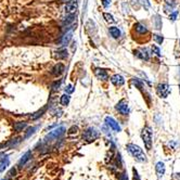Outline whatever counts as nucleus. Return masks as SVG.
Returning <instances> with one entry per match:
<instances>
[{
    "instance_id": "nucleus-5",
    "label": "nucleus",
    "mask_w": 180,
    "mask_h": 180,
    "mask_svg": "<svg viewBox=\"0 0 180 180\" xmlns=\"http://www.w3.org/2000/svg\"><path fill=\"white\" fill-rule=\"evenodd\" d=\"M65 131V128L64 127H59V128L55 129V130H52L51 132L48 135L47 137H46V139L44 140L46 141H52L55 140V139H58L59 137H61L63 133H64Z\"/></svg>"
},
{
    "instance_id": "nucleus-37",
    "label": "nucleus",
    "mask_w": 180,
    "mask_h": 180,
    "mask_svg": "<svg viewBox=\"0 0 180 180\" xmlns=\"http://www.w3.org/2000/svg\"><path fill=\"white\" fill-rule=\"evenodd\" d=\"M60 84H61V80H59V82H55V84H53V86H52V87H53V88H57V87L59 88V87H60Z\"/></svg>"
},
{
    "instance_id": "nucleus-30",
    "label": "nucleus",
    "mask_w": 180,
    "mask_h": 180,
    "mask_svg": "<svg viewBox=\"0 0 180 180\" xmlns=\"http://www.w3.org/2000/svg\"><path fill=\"white\" fill-rule=\"evenodd\" d=\"M44 112V109H42L41 111H38L37 113H35V115H33V116H32V118H33V119H36V118H37V117H39V116H41Z\"/></svg>"
},
{
    "instance_id": "nucleus-24",
    "label": "nucleus",
    "mask_w": 180,
    "mask_h": 180,
    "mask_svg": "<svg viewBox=\"0 0 180 180\" xmlns=\"http://www.w3.org/2000/svg\"><path fill=\"white\" fill-rule=\"evenodd\" d=\"M74 19H75V13H74V14H69V15H67V17H65L64 23L69 24V23H72L73 21H74Z\"/></svg>"
},
{
    "instance_id": "nucleus-2",
    "label": "nucleus",
    "mask_w": 180,
    "mask_h": 180,
    "mask_svg": "<svg viewBox=\"0 0 180 180\" xmlns=\"http://www.w3.org/2000/svg\"><path fill=\"white\" fill-rule=\"evenodd\" d=\"M152 136H153V131H152V129H151V127L146 126V127L142 129V131H141V138H142V141L148 151H150L151 149H152V142H153Z\"/></svg>"
},
{
    "instance_id": "nucleus-28",
    "label": "nucleus",
    "mask_w": 180,
    "mask_h": 180,
    "mask_svg": "<svg viewBox=\"0 0 180 180\" xmlns=\"http://www.w3.org/2000/svg\"><path fill=\"white\" fill-rule=\"evenodd\" d=\"M152 51H153V53H155L157 57H161V50H160V48H158V47H156V46H154V44H153V46H152Z\"/></svg>"
},
{
    "instance_id": "nucleus-1",
    "label": "nucleus",
    "mask_w": 180,
    "mask_h": 180,
    "mask_svg": "<svg viewBox=\"0 0 180 180\" xmlns=\"http://www.w3.org/2000/svg\"><path fill=\"white\" fill-rule=\"evenodd\" d=\"M127 150H128V152L130 153L131 155L136 158L138 162H141V163L146 162V155L144 154L142 149L139 146L133 144V143H129V144H127Z\"/></svg>"
},
{
    "instance_id": "nucleus-32",
    "label": "nucleus",
    "mask_w": 180,
    "mask_h": 180,
    "mask_svg": "<svg viewBox=\"0 0 180 180\" xmlns=\"http://www.w3.org/2000/svg\"><path fill=\"white\" fill-rule=\"evenodd\" d=\"M65 91H66L67 94H72V92L74 91V88H73L72 85H67L66 88H65Z\"/></svg>"
},
{
    "instance_id": "nucleus-27",
    "label": "nucleus",
    "mask_w": 180,
    "mask_h": 180,
    "mask_svg": "<svg viewBox=\"0 0 180 180\" xmlns=\"http://www.w3.org/2000/svg\"><path fill=\"white\" fill-rule=\"evenodd\" d=\"M78 127L77 126H73L72 128H69V135H77L78 133Z\"/></svg>"
},
{
    "instance_id": "nucleus-31",
    "label": "nucleus",
    "mask_w": 180,
    "mask_h": 180,
    "mask_svg": "<svg viewBox=\"0 0 180 180\" xmlns=\"http://www.w3.org/2000/svg\"><path fill=\"white\" fill-rule=\"evenodd\" d=\"M133 180H141L140 179V176H139L138 171L136 170V168H133Z\"/></svg>"
},
{
    "instance_id": "nucleus-11",
    "label": "nucleus",
    "mask_w": 180,
    "mask_h": 180,
    "mask_svg": "<svg viewBox=\"0 0 180 180\" xmlns=\"http://www.w3.org/2000/svg\"><path fill=\"white\" fill-rule=\"evenodd\" d=\"M111 82H112V84L115 85V86H123V85L125 84V79H124V77L122 76V75L115 74L112 76Z\"/></svg>"
},
{
    "instance_id": "nucleus-4",
    "label": "nucleus",
    "mask_w": 180,
    "mask_h": 180,
    "mask_svg": "<svg viewBox=\"0 0 180 180\" xmlns=\"http://www.w3.org/2000/svg\"><path fill=\"white\" fill-rule=\"evenodd\" d=\"M98 137H99V132L94 128H88L84 132V135H83V138L86 141H88V142L96 140Z\"/></svg>"
},
{
    "instance_id": "nucleus-3",
    "label": "nucleus",
    "mask_w": 180,
    "mask_h": 180,
    "mask_svg": "<svg viewBox=\"0 0 180 180\" xmlns=\"http://www.w3.org/2000/svg\"><path fill=\"white\" fill-rule=\"evenodd\" d=\"M170 91H171V89L167 84H160L156 87V94L160 98H167L169 96Z\"/></svg>"
},
{
    "instance_id": "nucleus-14",
    "label": "nucleus",
    "mask_w": 180,
    "mask_h": 180,
    "mask_svg": "<svg viewBox=\"0 0 180 180\" xmlns=\"http://www.w3.org/2000/svg\"><path fill=\"white\" fill-rule=\"evenodd\" d=\"M30 157H32V152H30V151H27V152L25 153L24 155L21 157V160L19 161V166H20V167H23V166L30 160Z\"/></svg>"
},
{
    "instance_id": "nucleus-6",
    "label": "nucleus",
    "mask_w": 180,
    "mask_h": 180,
    "mask_svg": "<svg viewBox=\"0 0 180 180\" xmlns=\"http://www.w3.org/2000/svg\"><path fill=\"white\" fill-rule=\"evenodd\" d=\"M115 108L122 115H128L129 114V105L125 100H121L118 103L116 104Z\"/></svg>"
},
{
    "instance_id": "nucleus-7",
    "label": "nucleus",
    "mask_w": 180,
    "mask_h": 180,
    "mask_svg": "<svg viewBox=\"0 0 180 180\" xmlns=\"http://www.w3.org/2000/svg\"><path fill=\"white\" fill-rule=\"evenodd\" d=\"M105 123H106V125L109 126L110 128H112L114 131H116V132H119V131L122 130L119 124L117 123V122H116L113 117H110V116L105 117Z\"/></svg>"
},
{
    "instance_id": "nucleus-36",
    "label": "nucleus",
    "mask_w": 180,
    "mask_h": 180,
    "mask_svg": "<svg viewBox=\"0 0 180 180\" xmlns=\"http://www.w3.org/2000/svg\"><path fill=\"white\" fill-rule=\"evenodd\" d=\"M177 15H178V12L176 11V12H174V13H171L170 14V20L171 21H175L176 20V17H177Z\"/></svg>"
},
{
    "instance_id": "nucleus-22",
    "label": "nucleus",
    "mask_w": 180,
    "mask_h": 180,
    "mask_svg": "<svg viewBox=\"0 0 180 180\" xmlns=\"http://www.w3.org/2000/svg\"><path fill=\"white\" fill-rule=\"evenodd\" d=\"M35 130H36V127H30V128L27 129V132L25 133V139H27L30 137V135H33V133L35 132Z\"/></svg>"
},
{
    "instance_id": "nucleus-18",
    "label": "nucleus",
    "mask_w": 180,
    "mask_h": 180,
    "mask_svg": "<svg viewBox=\"0 0 180 180\" xmlns=\"http://www.w3.org/2000/svg\"><path fill=\"white\" fill-rule=\"evenodd\" d=\"M8 165H9V158L8 157H5V158H2V160L0 161V173L5 169Z\"/></svg>"
},
{
    "instance_id": "nucleus-29",
    "label": "nucleus",
    "mask_w": 180,
    "mask_h": 180,
    "mask_svg": "<svg viewBox=\"0 0 180 180\" xmlns=\"http://www.w3.org/2000/svg\"><path fill=\"white\" fill-rule=\"evenodd\" d=\"M140 2H141V5L144 7V9H146V10H148L149 8H150V2H149L148 0H141Z\"/></svg>"
},
{
    "instance_id": "nucleus-10",
    "label": "nucleus",
    "mask_w": 180,
    "mask_h": 180,
    "mask_svg": "<svg viewBox=\"0 0 180 180\" xmlns=\"http://www.w3.org/2000/svg\"><path fill=\"white\" fill-rule=\"evenodd\" d=\"M135 55L136 57H138L139 59L141 60H146V61H148L149 59H150V55H149V52L146 49H138L135 51Z\"/></svg>"
},
{
    "instance_id": "nucleus-17",
    "label": "nucleus",
    "mask_w": 180,
    "mask_h": 180,
    "mask_svg": "<svg viewBox=\"0 0 180 180\" xmlns=\"http://www.w3.org/2000/svg\"><path fill=\"white\" fill-rule=\"evenodd\" d=\"M153 22H154V26H155L156 30L162 28V19H161L160 15H155L154 19H153Z\"/></svg>"
},
{
    "instance_id": "nucleus-21",
    "label": "nucleus",
    "mask_w": 180,
    "mask_h": 180,
    "mask_svg": "<svg viewBox=\"0 0 180 180\" xmlns=\"http://www.w3.org/2000/svg\"><path fill=\"white\" fill-rule=\"evenodd\" d=\"M103 17L105 19L106 22H109V23H114V17L112 14H110V13H103Z\"/></svg>"
},
{
    "instance_id": "nucleus-9",
    "label": "nucleus",
    "mask_w": 180,
    "mask_h": 180,
    "mask_svg": "<svg viewBox=\"0 0 180 180\" xmlns=\"http://www.w3.org/2000/svg\"><path fill=\"white\" fill-rule=\"evenodd\" d=\"M65 69V66L62 63H58V64H55V66L52 67L51 69V74L55 75V76H60V75L64 72Z\"/></svg>"
},
{
    "instance_id": "nucleus-8",
    "label": "nucleus",
    "mask_w": 180,
    "mask_h": 180,
    "mask_svg": "<svg viewBox=\"0 0 180 180\" xmlns=\"http://www.w3.org/2000/svg\"><path fill=\"white\" fill-rule=\"evenodd\" d=\"M94 75H96L97 78L100 79V80H103V82H105V80L109 79L108 73H106L103 69H100V67H96V69H94Z\"/></svg>"
},
{
    "instance_id": "nucleus-19",
    "label": "nucleus",
    "mask_w": 180,
    "mask_h": 180,
    "mask_svg": "<svg viewBox=\"0 0 180 180\" xmlns=\"http://www.w3.org/2000/svg\"><path fill=\"white\" fill-rule=\"evenodd\" d=\"M69 100H71V98H69V94H63V96L61 97V100H60V103L62 104V105H64V106H66L67 104L69 103Z\"/></svg>"
},
{
    "instance_id": "nucleus-35",
    "label": "nucleus",
    "mask_w": 180,
    "mask_h": 180,
    "mask_svg": "<svg viewBox=\"0 0 180 180\" xmlns=\"http://www.w3.org/2000/svg\"><path fill=\"white\" fill-rule=\"evenodd\" d=\"M15 174H16V170H15V168H12L8 175H9V177H13V176H15Z\"/></svg>"
},
{
    "instance_id": "nucleus-23",
    "label": "nucleus",
    "mask_w": 180,
    "mask_h": 180,
    "mask_svg": "<svg viewBox=\"0 0 180 180\" xmlns=\"http://www.w3.org/2000/svg\"><path fill=\"white\" fill-rule=\"evenodd\" d=\"M153 36H154V39H155V41L157 42L158 44H162V42L164 41V37H163V36H161V35H158V34L153 35Z\"/></svg>"
},
{
    "instance_id": "nucleus-12",
    "label": "nucleus",
    "mask_w": 180,
    "mask_h": 180,
    "mask_svg": "<svg viewBox=\"0 0 180 180\" xmlns=\"http://www.w3.org/2000/svg\"><path fill=\"white\" fill-rule=\"evenodd\" d=\"M65 11H66L69 14H74L77 11V3L72 1V2H67L65 5Z\"/></svg>"
},
{
    "instance_id": "nucleus-15",
    "label": "nucleus",
    "mask_w": 180,
    "mask_h": 180,
    "mask_svg": "<svg viewBox=\"0 0 180 180\" xmlns=\"http://www.w3.org/2000/svg\"><path fill=\"white\" fill-rule=\"evenodd\" d=\"M133 27H135L136 32L139 33V34H146V33H148V28L144 25L141 24V23H136V24L133 25Z\"/></svg>"
},
{
    "instance_id": "nucleus-26",
    "label": "nucleus",
    "mask_w": 180,
    "mask_h": 180,
    "mask_svg": "<svg viewBox=\"0 0 180 180\" xmlns=\"http://www.w3.org/2000/svg\"><path fill=\"white\" fill-rule=\"evenodd\" d=\"M72 32H69V33H67L66 35L64 36V39H63V44H69V41L72 39Z\"/></svg>"
},
{
    "instance_id": "nucleus-20",
    "label": "nucleus",
    "mask_w": 180,
    "mask_h": 180,
    "mask_svg": "<svg viewBox=\"0 0 180 180\" xmlns=\"http://www.w3.org/2000/svg\"><path fill=\"white\" fill-rule=\"evenodd\" d=\"M55 58H57V59H66V58H67V51L65 49L60 50V51L57 52Z\"/></svg>"
},
{
    "instance_id": "nucleus-34",
    "label": "nucleus",
    "mask_w": 180,
    "mask_h": 180,
    "mask_svg": "<svg viewBox=\"0 0 180 180\" xmlns=\"http://www.w3.org/2000/svg\"><path fill=\"white\" fill-rule=\"evenodd\" d=\"M102 5L105 8H108L110 5H111V0H102Z\"/></svg>"
},
{
    "instance_id": "nucleus-39",
    "label": "nucleus",
    "mask_w": 180,
    "mask_h": 180,
    "mask_svg": "<svg viewBox=\"0 0 180 180\" xmlns=\"http://www.w3.org/2000/svg\"><path fill=\"white\" fill-rule=\"evenodd\" d=\"M179 44H180V41H179Z\"/></svg>"
},
{
    "instance_id": "nucleus-13",
    "label": "nucleus",
    "mask_w": 180,
    "mask_h": 180,
    "mask_svg": "<svg viewBox=\"0 0 180 180\" xmlns=\"http://www.w3.org/2000/svg\"><path fill=\"white\" fill-rule=\"evenodd\" d=\"M155 170H156V174H157L158 178L163 177L164 174H165V165H164L163 162H158V163L156 164Z\"/></svg>"
},
{
    "instance_id": "nucleus-33",
    "label": "nucleus",
    "mask_w": 180,
    "mask_h": 180,
    "mask_svg": "<svg viewBox=\"0 0 180 180\" xmlns=\"http://www.w3.org/2000/svg\"><path fill=\"white\" fill-rule=\"evenodd\" d=\"M118 180H128V176L126 173H123L121 176H119V179Z\"/></svg>"
},
{
    "instance_id": "nucleus-25",
    "label": "nucleus",
    "mask_w": 180,
    "mask_h": 180,
    "mask_svg": "<svg viewBox=\"0 0 180 180\" xmlns=\"http://www.w3.org/2000/svg\"><path fill=\"white\" fill-rule=\"evenodd\" d=\"M25 127H26V124L25 123H17L14 125V128L16 129L17 131H21L23 128H25Z\"/></svg>"
},
{
    "instance_id": "nucleus-38",
    "label": "nucleus",
    "mask_w": 180,
    "mask_h": 180,
    "mask_svg": "<svg viewBox=\"0 0 180 180\" xmlns=\"http://www.w3.org/2000/svg\"><path fill=\"white\" fill-rule=\"evenodd\" d=\"M2 180H7V179H2Z\"/></svg>"
},
{
    "instance_id": "nucleus-16",
    "label": "nucleus",
    "mask_w": 180,
    "mask_h": 180,
    "mask_svg": "<svg viewBox=\"0 0 180 180\" xmlns=\"http://www.w3.org/2000/svg\"><path fill=\"white\" fill-rule=\"evenodd\" d=\"M109 32L113 38H119V36H121V30H118V27H116V26H112V27H110Z\"/></svg>"
}]
</instances>
